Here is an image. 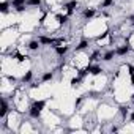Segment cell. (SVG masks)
Returning a JSON list of instances; mask_svg holds the SVG:
<instances>
[{"label": "cell", "instance_id": "obj_25", "mask_svg": "<svg viewBox=\"0 0 134 134\" xmlns=\"http://www.w3.org/2000/svg\"><path fill=\"white\" fill-rule=\"evenodd\" d=\"M131 84L134 85V74H131Z\"/></svg>", "mask_w": 134, "mask_h": 134}, {"label": "cell", "instance_id": "obj_23", "mask_svg": "<svg viewBox=\"0 0 134 134\" xmlns=\"http://www.w3.org/2000/svg\"><path fill=\"white\" fill-rule=\"evenodd\" d=\"M128 70H129V71H128V73H129V76H131V74H134V66H132V65H128Z\"/></svg>", "mask_w": 134, "mask_h": 134}, {"label": "cell", "instance_id": "obj_19", "mask_svg": "<svg viewBox=\"0 0 134 134\" xmlns=\"http://www.w3.org/2000/svg\"><path fill=\"white\" fill-rule=\"evenodd\" d=\"M8 7H10V3H8V2H3L2 7H0V11H2L3 14H7V13H8Z\"/></svg>", "mask_w": 134, "mask_h": 134}, {"label": "cell", "instance_id": "obj_26", "mask_svg": "<svg viewBox=\"0 0 134 134\" xmlns=\"http://www.w3.org/2000/svg\"><path fill=\"white\" fill-rule=\"evenodd\" d=\"M132 22H134V21H132Z\"/></svg>", "mask_w": 134, "mask_h": 134}, {"label": "cell", "instance_id": "obj_14", "mask_svg": "<svg viewBox=\"0 0 134 134\" xmlns=\"http://www.w3.org/2000/svg\"><path fill=\"white\" fill-rule=\"evenodd\" d=\"M128 114H129V107H128V106H121V107H120V115H121L123 118H126Z\"/></svg>", "mask_w": 134, "mask_h": 134}, {"label": "cell", "instance_id": "obj_11", "mask_svg": "<svg viewBox=\"0 0 134 134\" xmlns=\"http://www.w3.org/2000/svg\"><path fill=\"white\" fill-rule=\"evenodd\" d=\"M88 47V40H82L77 46H76V51H84V49H87Z\"/></svg>", "mask_w": 134, "mask_h": 134}, {"label": "cell", "instance_id": "obj_22", "mask_svg": "<svg viewBox=\"0 0 134 134\" xmlns=\"http://www.w3.org/2000/svg\"><path fill=\"white\" fill-rule=\"evenodd\" d=\"M16 11H18V13H24V11H25V5H21V7H16Z\"/></svg>", "mask_w": 134, "mask_h": 134}, {"label": "cell", "instance_id": "obj_4", "mask_svg": "<svg viewBox=\"0 0 134 134\" xmlns=\"http://www.w3.org/2000/svg\"><path fill=\"white\" fill-rule=\"evenodd\" d=\"M131 51V47H129V44H123V46H118L117 49H115V52H117V55H120V57H123V55H126L128 52Z\"/></svg>", "mask_w": 134, "mask_h": 134}, {"label": "cell", "instance_id": "obj_5", "mask_svg": "<svg viewBox=\"0 0 134 134\" xmlns=\"http://www.w3.org/2000/svg\"><path fill=\"white\" fill-rule=\"evenodd\" d=\"M55 49V52H57V55H65L66 52H68L70 51V46H57V47H54Z\"/></svg>", "mask_w": 134, "mask_h": 134}, {"label": "cell", "instance_id": "obj_3", "mask_svg": "<svg viewBox=\"0 0 134 134\" xmlns=\"http://www.w3.org/2000/svg\"><path fill=\"white\" fill-rule=\"evenodd\" d=\"M87 70H88V73H90L92 76H98V74L103 73V68H101V66H98V65H88Z\"/></svg>", "mask_w": 134, "mask_h": 134}, {"label": "cell", "instance_id": "obj_17", "mask_svg": "<svg viewBox=\"0 0 134 134\" xmlns=\"http://www.w3.org/2000/svg\"><path fill=\"white\" fill-rule=\"evenodd\" d=\"M27 5L29 7H40L41 5V0H27Z\"/></svg>", "mask_w": 134, "mask_h": 134}, {"label": "cell", "instance_id": "obj_24", "mask_svg": "<svg viewBox=\"0 0 134 134\" xmlns=\"http://www.w3.org/2000/svg\"><path fill=\"white\" fill-rule=\"evenodd\" d=\"M129 118H131V121L134 123V110H132V114H131V117H129Z\"/></svg>", "mask_w": 134, "mask_h": 134}, {"label": "cell", "instance_id": "obj_21", "mask_svg": "<svg viewBox=\"0 0 134 134\" xmlns=\"http://www.w3.org/2000/svg\"><path fill=\"white\" fill-rule=\"evenodd\" d=\"M87 74H90L87 68H85V70H79V71H77V76H81V77H85Z\"/></svg>", "mask_w": 134, "mask_h": 134}, {"label": "cell", "instance_id": "obj_1", "mask_svg": "<svg viewBox=\"0 0 134 134\" xmlns=\"http://www.w3.org/2000/svg\"><path fill=\"white\" fill-rule=\"evenodd\" d=\"M44 107H46V99L35 101V103L30 106V110H29L30 117H32V118H40V115H41V112H43Z\"/></svg>", "mask_w": 134, "mask_h": 134}, {"label": "cell", "instance_id": "obj_2", "mask_svg": "<svg viewBox=\"0 0 134 134\" xmlns=\"http://www.w3.org/2000/svg\"><path fill=\"white\" fill-rule=\"evenodd\" d=\"M77 5H79L77 0H70V2H66V3H65V8H66V11H68V16L73 14V11L77 8Z\"/></svg>", "mask_w": 134, "mask_h": 134}, {"label": "cell", "instance_id": "obj_18", "mask_svg": "<svg viewBox=\"0 0 134 134\" xmlns=\"http://www.w3.org/2000/svg\"><path fill=\"white\" fill-rule=\"evenodd\" d=\"M114 3H115V0H103L101 7H103V8H107V7H112Z\"/></svg>", "mask_w": 134, "mask_h": 134}, {"label": "cell", "instance_id": "obj_8", "mask_svg": "<svg viewBox=\"0 0 134 134\" xmlns=\"http://www.w3.org/2000/svg\"><path fill=\"white\" fill-rule=\"evenodd\" d=\"M115 55H117V52H115V51H107V52L103 55V60H104V62H110Z\"/></svg>", "mask_w": 134, "mask_h": 134}, {"label": "cell", "instance_id": "obj_6", "mask_svg": "<svg viewBox=\"0 0 134 134\" xmlns=\"http://www.w3.org/2000/svg\"><path fill=\"white\" fill-rule=\"evenodd\" d=\"M95 14H96L95 8H87V10H84V13H82V16H84L85 19H92Z\"/></svg>", "mask_w": 134, "mask_h": 134}, {"label": "cell", "instance_id": "obj_16", "mask_svg": "<svg viewBox=\"0 0 134 134\" xmlns=\"http://www.w3.org/2000/svg\"><path fill=\"white\" fill-rule=\"evenodd\" d=\"M11 5L16 8V7H21V5H27V0H11Z\"/></svg>", "mask_w": 134, "mask_h": 134}, {"label": "cell", "instance_id": "obj_20", "mask_svg": "<svg viewBox=\"0 0 134 134\" xmlns=\"http://www.w3.org/2000/svg\"><path fill=\"white\" fill-rule=\"evenodd\" d=\"M96 60H99V52H98V51H95V52L90 55V62H96Z\"/></svg>", "mask_w": 134, "mask_h": 134}, {"label": "cell", "instance_id": "obj_10", "mask_svg": "<svg viewBox=\"0 0 134 134\" xmlns=\"http://www.w3.org/2000/svg\"><path fill=\"white\" fill-rule=\"evenodd\" d=\"M52 79H54V73H52V71H47V73L43 74L41 82H49V81H52Z\"/></svg>", "mask_w": 134, "mask_h": 134}, {"label": "cell", "instance_id": "obj_7", "mask_svg": "<svg viewBox=\"0 0 134 134\" xmlns=\"http://www.w3.org/2000/svg\"><path fill=\"white\" fill-rule=\"evenodd\" d=\"M40 46H41L40 40H32V41L29 43V49H30V51H38V49H40Z\"/></svg>", "mask_w": 134, "mask_h": 134}, {"label": "cell", "instance_id": "obj_9", "mask_svg": "<svg viewBox=\"0 0 134 134\" xmlns=\"http://www.w3.org/2000/svg\"><path fill=\"white\" fill-rule=\"evenodd\" d=\"M2 104H3V107H2V112H0V118H5V115H7V112H8V103H7L5 98L2 99Z\"/></svg>", "mask_w": 134, "mask_h": 134}, {"label": "cell", "instance_id": "obj_13", "mask_svg": "<svg viewBox=\"0 0 134 134\" xmlns=\"http://www.w3.org/2000/svg\"><path fill=\"white\" fill-rule=\"evenodd\" d=\"M32 77H33V73H32V71H27V73L24 74V77H22V82H24V84H27V82H30V81H32Z\"/></svg>", "mask_w": 134, "mask_h": 134}, {"label": "cell", "instance_id": "obj_12", "mask_svg": "<svg viewBox=\"0 0 134 134\" xmlns=\"http://www.w3.org/2000/svg\"><path fill=\"white\" fill-rule=\"evenodd\" d=\"M82 79H84V77H81V76L73 77V79H71V87H79V85H81V82H82Z\"/></svg>", "mask_w": 134, "mask_h": 134}, {"label": "cell", "instance_id": "obj_15", "mask_svg": "<svg viewBox=\"0 0 134 134\" xmlns=\"http://www.w3.org/2000/svg\"><path fill=\"white\" fill-rule=\"evenodd\" d=\"M57 21H58L60 25H65V24H68V16H62V14H58V16H57Z\"/></svg>", "mask_w": 134, "mask_h": 134}]
</instances>
